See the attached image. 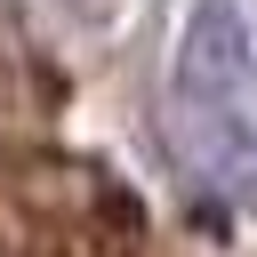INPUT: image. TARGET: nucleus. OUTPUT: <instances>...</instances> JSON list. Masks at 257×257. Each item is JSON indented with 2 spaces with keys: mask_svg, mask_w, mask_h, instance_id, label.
Listing matches in <instances>:
<instances>
[{
  "mask_svg": "<svg viewBox=\"0 0 257 257\" xmlns=\"http://www.w3.org/2000/svg\"><path fill=\"white\" fill-rule=\"evenodd\" d=\"M249 16L241 0H193L185 24H177V48H169V72H177V96L193 104H225L241 80H249Z\"/></svg>",
  "mask_w": 257,
  "mask_h": 257,
  "instance_id": "nucleus-1",
  "label": "nucleus"
}]
</instances>
